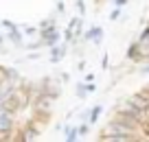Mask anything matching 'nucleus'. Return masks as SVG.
<instances>
[{
  "label": "nucleus",
  "mask_w": 149,
  "mask_h": 142,
  "mask_svg": "<svg viewBox=\"0 0 149 142\" xmlns=\"http://www.w3.org/2000/svg\"><path fill=\"white\" fill-rule=\"evenodd\" d=\"M13 127H15L13 114H7V112H2V114H0V131H11Z\"/></svg>",
  "instance_id": "1"
},
{
  "label": "nucleus",
  "mask_w": 149,
  "mask_h": 142,
  "mask_svg": "<svg viewBox=\"0 0 149 142\" xmlns=\"http://www.w3.org/2000/svg\"><path fill=\"white\" fill-rule=\"evenodd\" d=\"M9 77H11V72L7 68H0V85H5L7 81H9Z\"/></svg>",
  "instance_id": "2"
},
{
  "label": "nucleus",
  "mask_w": 149,
  "mask_h": 142,
  "mask_svg": "<svg viewBox=\"0 0 149 142\" xmlns=\"http://www.w3.org/2000/svg\"><path fill=\"white\" fill-rule=\"evenodd\" d=\"M0 140H5V142H9V131H0Z\"/></svg>",
  "instance_id": "3"
}]
</instances>
